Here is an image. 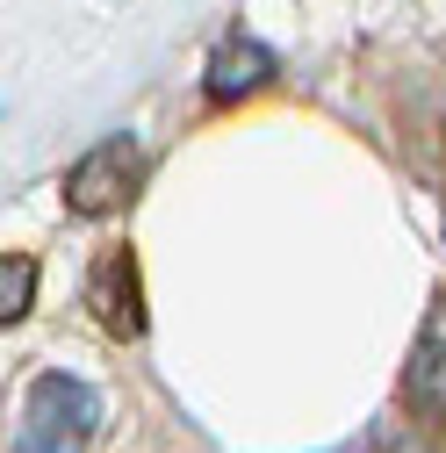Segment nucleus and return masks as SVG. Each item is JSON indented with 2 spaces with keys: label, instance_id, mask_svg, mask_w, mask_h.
I'll use <instances>...</instances> for the list:
<instances>
[{
  "label": "nucleus",
  "instance_id": "nucleus-1",
  "mask_svg": "<svg viewBox=\"0 0 446 453\" xmlns=\"http://www.w3.org/2000/svg\"><path fill=\"white\" fill-rule=\"evenodd\" d=\"M101 425V395L73 374H36L29 381V403H22V432L15 453H87Z\"/></svg>",
  "mask_w": 446,
  "mask_h": 453
},
{
  "label": "nucleus",
  "instance_id": "nucleus-2",
  "mask_svg": "<svg viewBox=\"0 0 446 453\" xmlns=\"http://www.w3.org/2000/svg\"><path fill=\"white\" fill-rule=\"evenodd\" d=\"M137 180H144L137 137H101L73 173H65V202H73L80 216H116V209L137 195Z\"/></svg>",
  "mask_w": 446,
  "mask_h": 453
},
{
  "label": "nucleus",
  "instance_id": "nucleus-3",
  "mask_svg": "<svg viewBox=\"0 0 446 453\" xmlns=\"http://www.w3.org/2000/svg\"><path fill=\"white\" fill-rule=\"evenodd\" d=\"M87 303H94V317L116 331V338H137V331H144V288H137V259H130V245H108V252L94 259Z\"/></svg>",
  "mask_w": 446,
  "mask_h": 453
},
{
  "label": "nucleus",
  "instance_id": "nucleus-4",
  "mask_svg": "<svg viewBox=\"0 0 446 453\" xmlns=\"http://www.w3.org/2000/svg\"><path fill=\"white\" fill-rule=\"evenodd\" d=\"M266 80H273L266 43H252V36H223V43H216V58H209V94H216V101H245V94H259Z\"/></svg>",
  "mask_w": 446,
  "mask_h": 453
},
{
  "label": "nucleus",
  "instance_id": "nucleus-5",
  "mask_svg": "<svg viewBox=\"0 0 446 453\" xmlns=\"http://www.w3.org/2000/svg\"><path fill=\"white\" fill-rule=\"evenodd\" d=\"M404 388H411V403L446 411V296L432 303V317H425V331H418V346H411V374H404Z\"/></svg>",
  "mask_w": 446,
  "mask_h": 453
},
{
  "label": "nucleus",
  "instance_id": "nucleus-6",
  "mask_svg": "<svg viewBox=\"0 0 446 453\" xmlns=\"http://www.w3.org/2000/svg\"><path fill=\"white\" fill-rule=\"evenodd\" d=\"M29 296H36V259L29 252H8V266H0V317L22 324L29 317Z\"/></svg>",
  "mask_w": 446,
  "mask_h": 453
}]
</instances>
